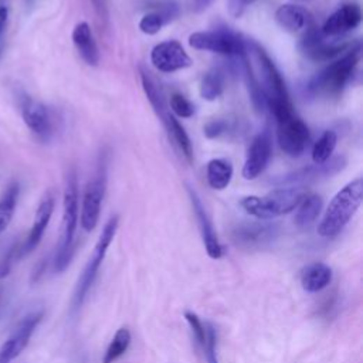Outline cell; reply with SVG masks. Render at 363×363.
<instances>
[{"instance_id":"1","label":"cell","mask_w":363,"mask_h":363,"mask_svg":"<svg viewBox=\"0 0 363 363\" xmlns=\"http://www.w3.org/2000/svg\"><path fill=\"white\" fill-rule=\"evenodd\" d=\"M362 197V178H357L348 183L345 187H342L331 200L324 219H322V222L318 226V234L327 238L338 235L360 208Z\"/></svg>"},{"instance_id":"2","label":"cell","mask_w":363,"mask_h":363,"mask_svg":"<svg viewBox=\"0 0 363 363\" xmlns=\"http://www.w3.org/2000/svg\"><path fill=\"white\" fill-rule=\"evenodd\" d=\"M302 196L304 190L301 187H282L272 190L264 197L247 196L241 200L240 205L250 216L261 220H272L295 210Z\"/></svg>"},{"instance_id":"3","label":"cell","mask_w":363,"mask_h":363,"mask_svg":"<svg viewBox=\"0 0 363 363\" xmlns=\"http://www.w3.org/2000/svg\"><path fill=\"white\" fill-rule=\"evenodd\" d=\"M78 223V185L75 173L67 176L65 189H64V213H63V234L60 245L57 249L54 270L57 272L65 271L68 267L72 254H74V234Z\"/></svg>"},{"instance_id":"4","label":"cell","mask_w":363,"mask_h":363,"mask_svg":"<svg viewBox=\"0 0 363 363\" xmlns=\"http://www.w3.org/2000/svg\"><path fill=\"white\" fill-rule=\"evenodd\" d=\"M360 59V46L356 43L348 53L316 74L309 82L314 94H338L349 83Z\"/></svg>"},{"instance_id":"5","label":"cell","mask_w":363,"mask_h":363,"mask_svg":"<svg viewBox=\"0 0 363 363\" xmlns=\"http://www.w3.org/2000/svg\"><path fill=\"white\" fill-rule=\"evenodd\" d=\"M118 222H119L118 216L111 217L107 222L102 233L100 234V238H98L97 245H95L94 253L90 257V260H88V263H87L82 277H79V279H78V284H77L75 294H74V305H75V308L83 305V302H84L90 288L94 284V281H95L97 274H98V270H100V267H101V264H102V261H104V258L107 256V252H108V249H109V246L112 243V240H114V237L116 234Z\"/></svg>"},{"instance_id":"6","label":"cell","mask_w":363,"mask_h":363,"mask_svg":"<svg viewBox=\"0 0 363 363\" xmlns=\"http://www.w3.org/2000/svg\"><path fill=\"white\" fill-rule=\"evenodd\" d=\"M189 45L196 50H205L235 57H245L247 50L243 40L229 30L196 31L190 34Z\"/></svg>"},{"instance_id":"7","label":"cell","mask_w":363,"mask_h":363,"mask_svg":"<svg viewBox=\"0 0 363 363\" xmlns=\"http://www.w3.org/2000/svg\"><path fill=\"white\" fill-rule=\"evenodd\" d=\"M277 138L279 148L288 156H301L309 144V130L302 119L291 115L278 121Z\"/></svg>"},{"instance_id":"8","label":"cell","mask_w":363,"mask_h":363,"mask_svg":"<svg viewBox=\"0 0 363 363\" xmlns=\"http://www.w3.org/2000/svg\"><path fill=\"white\" fill-rule=\"evenodd\" d=\"M253 54L257 60L258 68L261 71L263 75V90L265 93L267 97V102L268 101H284L288 102L290 101V95L286 87V82L282 75L279 74V71L277 70L275 64L271 61V59L264 53V50H261L260 47L254 46L253 47Z\"/></svg>"},{"instance_id":"9","label":"cell","mask_w":363,"mask_h":363,"mask_svg":"<svg viewBox=\"0 0 363 363\" xmlns=\"http://www.w3.org/2000/svg\"><path fill=\"white\" fill-rule=\"evenodd\" d=\"M346 167V159L345 156H337V157H330L327 162L319 164V165H314L309 168H304L300 169L291 175L282 176L278 183L281 186H301V185H308L311 182L324 179V178H332L334 175L339 173L341 171H343Z\"/></svg>"},{"instance_id":"10","label":"cell","mask_w":363,"mask_h":363,"mask_svg":"<svg viewBox=\"0 0 363 363\" xmlns=\"http://www.w3.org/2000/svg\"><path fill=\"white\" fill-rule=\"evenodd\" d=\"M150 61L156 70L162 72L185 70L193 64L192 59L187 56L182 45L179 42H175V40H169V42H164L155 46L150 53Z\"/></svg>"},{"instance_id":"11","label":"cell","mask_w":363,"mask_h":363,"mask_svg":"<svg viewBox=\"0 0 363 363\" xmlns=\"http://www.w3.org/2000/svg\"><path fill=\"white\" fill-rule=\"evenodd\" d=\"M278 226L270 223H243L234 227L233 240L241 247L260 249L277 238Z\"/></svg>"},{"instance_id":"12","label":"cell","mask_w":363,"mask_h":363,"mask_svg":"<svg viewBox=\"0 0 363 363\" xmlns=\"http://www.w3.org/2000/svg\"><path fill=\"white\" fill-rule=\"evenodd\" d=\"M42 318L43 312L40 311L27 315L20 322V325L16 328L13 335L0 348V363H10L23 352Z\"/></svg>"},{"instance_id":"13","label":"cell","mask_w":363,"mask_h":363,"mask_svg":"<svg viewBox=\"0 0 363 363\" xmlns=\"http://www.w3.org/2000/svg\"><path fill=\"white\" fill-rule=\"evenodd\" d=\"M272 153V142L268 132H263L257 135L247 152L246 162L243 167V178L247 180H253L258 178L264 169L267 168L270 157Z\"/></svg>"},{"instance_id":"14","label":"cell","mask_w":363,"mask_h":363,"mask_svg":"<svg viewBox=\"0 0 363 363\" xmlns=\"http://www.w3.org/2000/svg\"><path fill=\"white\" fill-rule=\"evenodd\" d=\"M104 193L105 179L102 175L93 179L86 187L82 208V226L86 231H93L98 224Z\"/></svg>"},{"instance_id":"15","label":"cell","mask_w":363,"mask_h":363,"mask_svg":"<svg viewBox=\"0 0 363 363\" xmlns=\"http://www.w3.org/2000/svg\"><path fill=\"white\" fill-rule=\"evenodd\" d=\"M187 192H189V196H190L192 206H193L197 223H199V229H200V233H201V238H203L206 252H208L210 258L219 260V258L223 257L224 250H223V246L220 245V241L217 238V234L213 229V224H212V222H210V219L206 213V209H205L203 205H201V201H200L199 196L194 193V190L187 189Z\"/></svg>"},{"instance_id":"16","label":"cell","mask_w":363,"mask_h":363,"mask_svg":"<svg viewBox=\"0 0 363 363\" xmlns=\"http://www.w3.org/2000/svg\"><path fill=\"white\" fill-rule=\"evenodd\" d=\"M322 31L311 27L302 40V50L314 61H328L339 56L342 52L353 47L348 43H325Z\"/></svg>"},{"instance_id":"17","label":"cell","mask_w":363,"mask_h":363,"mask_svg":"<svg viewBox=\"0 0 363 363\" xmlns=\"http://www.w3.org/2000/svg\"><path fill=\"white\" fill-rule=\"evenodd\" d=\"M54 197L52 194H47L43 200L42 203H40L37 212H36V217H34V223H33V227L30 230V234L26 240V243L22 246L20 250H17V258L31 253L37 246L40 241H42L43 238V234L50 223V219L53 216V212H54Z\"/></svg>"},{"instance_id":"18","label":"cell","mask_w":363,"mask_h":363,"mask_svg":"<svg viewBox=\"0 0 363 363\" xmlns=\"http://www.w3.org/2000/svg\"><path fill=\"white\" fill-rule=\"evenodd\" d=\"M22 115L27 128L38 138H49L52 132V123L47 108L36 100L24 98L22 104Z\"/></svg>"},{"instance_id":"19","label":"cell","mask_w":363,"mask_h":363,"mask_svg":"<svg viewBox=\"0 0 363 363\" xmlns=\"http://www.w3.org/2000/svg\"><path fill=\"white\" fill-rule=\"evenodd\" d=\"M360 22H362L360 8L355 3H350L342 6L334 15H331L320 31L324 36H339L356 29L360 24Z\"/></svg>"},{"instance_id":"20","label":"cell","mask_w":363,"mask_h":363,"mask_svg":"<svg viewBox=\"0 0 363 363\" xmlns=\"http://www.w3.org/2000/svg\"><path fill=\"white\" fill-rule=\"evenodd\" d=\"M72 42L82 56V59L88 65H98L100 63V50L94 40V34L88 23L82 22L78 23L72 30Z\"/></svg>"},{"instance_id":"21","label":"cell","mask_w":363,"mask_h":363,"mask_svg":"<svg viewBox=\"0 0 363 363\" xmlns=\"http://www.w3.org/2000/svg\"><path fill=\"white\" fill-rule=\"evenodd\" d=\"M332 270L324 263H312L301 271V284L307 293L315 294L325 290L332 281Z\"/></svg>"},{"instance_id":"22","label":"cell","mask_w":363,"mask_h":363,"mask_svg":"<svg viewBox=\"0 0 363 363\" xmlns=\"http://www.w3.org/2000/svg\"><path fill=\"white\" fill-rule=\"evenodd\" d=\"M311 15L298 5H282L275 12L277 23L288 31H298L308 26Z\"/></svg>"},{"instance_id":"23","label":"cell","mask_w":363,"mask_h":363,"mask_svg":"<svg viewBox=\"0 0 363 363\" xmlns=\"http://www.w3.org/2000/svg\"><path fill=\"white\" fill-rule=\"evenodd\" d=\"M322 206H324V201H322L320 196L314 193L304 194L297 206V213L294 219L295 224L298 227H309L311 224H314V222L320 215Z\"/></svg>"},{"instance_id":"24","label":"cell","mask_w":363,"mask_h":363,"mask_svg":"<svg viewBox=\"0 0 363 363\" xmlns=\"http://www.w3.org/2000/svg\"><path fill=\"white\" fill-rule=\"evenodd\" d=\"M233 178V167L226 159H212L208 164V182L212 189H226Z\"/></svg>"},{"instance_id":"25","label":"cell","mask_w":363,"mask_h":363,"mask_svg":"<svg viewBox=\"0 0 363 363\" xmlns=\"http://www.w3.org/2000/svg\"><path fill=\"white\" fill-rule=\"evenodd\" d=\"M164 124L169 132V137L172 138L173 144L178 146V149L182 152V155L187 159V162H192L193 159V148L189 135L186 134L185 128L179 124V121L168 112V115L164 119Z\"/></svg>"},{"instance_id":"26","label":"cell","mask_w":363,"mask_h":363,"mask_svg":"<svg viewBox=\"0 0 363 363\" xmlns=\"http://www.w3.org/2000/svg\"><path fill=\"white\" fill-rule=\"evenodd\" d=\"M224 90V75L219 68H213L201 78L200 95L206 101L217 100Z\"/></svg>"},{"instance_id":"27","label":"cell","mask_w":363,"mask_h":363,"mask_svg":"<svg viewBox=\"0 0 363 363\" xmlns=\"http://www.w3.org/2000/svg\"><path fill=\"white\" fill-rule=\"evenodd\" d=\"M19 197V186L17 183H12L8 186L5 193L0 197V233H3L10 224Z\"/></svg>"},{"instance_id":"28","label":"cell","mask_w":363,"mask_h":363,"mask_svg":"<svg viewBox=\"0 0 363 363\" xmlns=\"http://www.w3.org/2000/svg\"><path fill=\"white\" fill-rule=\"evenodd\" d=\"M141 79H142V87L144 91L150 102V105L153 107L155 112L160 116V119H165V116L168 115V109H167V104H165V97L162 90L157 87V84L153 82V79L146 74V72H141Z\"/></svg>"},{"instance_id":"29","label":"cell","mask_w":363,"mask_h":363,"mask_svg":"<svg viewBox=\"0 0 363 363\" xmlns=\"http://www.w3.org/2000/svg\"><path fill=\"white\" fill-rule=\"evenodd\" d=\"M131 332L128 328H121L114 335L111 343L107 348V352L102 357V363H115L121 356H123L130 345H131Z\"/></svg>"},{"instance_id":"30","label":"cell","mask_w":363,"mask_h":363,"mask_svg":"<svg viewBox=\"0 0 363 363\" xmlns=\"http://www.w3.org/2000/svg\"><path fill=\"white\" fill-rule=\"evenodd\" d=\"M338 144V137L334 131H325L320 135V138L315 142L312 149V160L319 165L324 164L332 156Z\"/></svg>"},{"instance_id":"31","label":"cell","mask_w":363,"mask_h":363,"mask_svg":"<svg viewBox=\"0 0 363 363\" xmlns=\"http://www.w3.org/2000/svg\"><path fill=\"white\" fill-rule=\"evenodd\" d=\"M245 67H246V79H247V87H249V93L252 97V102L257 111H263L267 105L265 93L257 79V77L254 75L253 68L247 60H245Z\"/></svg>"},{"instance_id":"32","label":"cell","mask_w":363,"mask_h":363,"mask_svg":"<svg viewBox=\"0 0 363 363\" xmlns=\"http://www.w3.org/2000/svg\"><path fill=\"white\" fill-rule=\"evenodd\" d=\"M216 343H217V335H216V330L212 324L206 322V339L203 346H201V350H203L208 363H219V357H217V350H216Z\"/></svg>"},{"instance_id":"33","label":"cell","mask_w":363,"mask_h":363,"mask_svg":"<svg viewBox=\"0 0 363 363\" xmlns=\"http://www.w3.org/2000/svg\"><path fill=\"white\" fill-rule=\"evenodd\" d=\"M164 19L162 16H160L157 12H152V13H146L141 22H139V29L142 33L145 34H149V36H153L156 33L160 31V29H162L164 26Z\"/></svg>"},{"instance_id":"34","label":"cell","mask_w":363,"mask_h":363,"mask_svg":"<svg viewBox=\"0 0 363 363\" xmlns=\"http://www.w3.org/2000/svg\"><path fill=\"white\" fill-rule=\"evenodd\" d=\"M172 111L180 118H190L194 114V107L180 94H173L171 98Z\"/></svg>"},{"instance_id":"35","label":"cell","mask_w":363,"mask_h":363,"mask_svg":"<svg viewBox=\"0 0 363 363\" xmlns=\"http://www.w3.org/2000/svg\"><path fill=\"white\" fill-rule=\"evenodd\" d=\"M17 246L13 245L0 257V279L6 278L10 274L13 261L17 258Z\"/></svg>"},{"instance_id":"36","label":"cell","mask_w":363,"mask_h":363,"mask_svg":"<svg viewBox=\"0 0 363 363\" xmlns=\"http://www.w3.org/2000/svg\"><path fill=\"white\" fill-rule=\"evenodd\" d=\"M227 131V123L223 119H212L209 123L205 125V135L209 139H216L220 135H223Z\"/></svg>"},{"instance_id":"37","label":"cell","mask_w":363,"mask_h":363,"mask_svg":"<svg viewBox=\"0 0 363 363\" xmlns=\"http://www.w3.org/2000/svg\"><path fill=\"white\" fill-rule=\"evenodd\" d=\"M157 13L162 16L164 23H168V22L176 19V16L179 15V8L175 2H168L162 8H160V10Z\"/></svg>"},{"instance_id":"38","label":"cell","mask_w":363,"mask_h":363,"mask_svg":"<svg viewBox=\"0 0 363 363\" xmlns=\"http://www.w3.org/2000/svg\"><path fill=\"white\" fill-rule=\"evenodd\" d=\"M256 0H230V13L234 17H238L241 13H243V9L247 5L254 3Z\"/></svg>"},{"instance_id":"39","label":"cell","mask_w":363,"mask_h":363,"mask_svg":"<svg viewBox=\"0 0 363 363\" xmlns=\"http://www.w3.org/2000/svg\"><path fill=\"white\" fill-rule=\"evenodd\" d=\"M91 3H93V6H94V10H95L97 16H98L102 22H107V20H108L107 0H91Z\"/></svg>"},{"instance_id":"40","label":"cell","mask_w":363,"mask_h":363,"mask_svg":"<svg viewBox=\"0 0 363 363\" xmlns=\"http://www.w3.org/2000/svg\"><path fill=\"white\" fill-rule=\"evenodd\" d=\"M9 17V9L6 5H0V37H2Z\"/></svg>"},{"instance_id":"41","label":"cell","mask_w":363,"mask_h":363,"mask_svg":"<svg viewBox=\"0 0 363 363\" xmlns=\"http://www.w3.org/2000/svg\"><path fill=\"white\" fill-rule=\"evenodd\" d=\"M215 0H193V10L200 13V12H205Z\"/></svg>"},{"instance_id":"42","label":"cell","mask_w":363,"mask_h":363,"mask_svg":"<svg viewBox=\"0 0 363 363\" xmlns=\"http://www.w3.org/2000/svg\"><path fill=\"white\" fill-rule=\"evenodd\" d=\"M0 5H5V3H3V0H0Z\"/></svg>"},{"instance_id":"43","label":"cell","mask_w":363,"mask_h":363,"mask_svg":"<svg viewBox=\"0 0 363 363\" xmlns=\"http://www.w3.org/2000/svg\"><path fill=\"white\" fill-rule=\"evenodd\" d=\"M0 53H2V46H0Z\"/></svg>"}]
</instances>
